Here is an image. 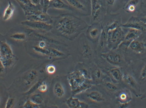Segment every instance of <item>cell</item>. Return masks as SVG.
Returning a JSON list of instances; mask_svg holds the SVG:
<instances>
[{
    "mask_svg": "<svg viewBox=\"0 0 146 108\" xmlns=\"http://www.w3.org/2000/svg\"><path fill=\"white\" fill-rule=\"evenodd\" d=\"M103 11L101 0H91V19L93 24L101 21L104 14Z\"/></svg>",
    "mask_w": 146,
    "mask_h": 108,
    "instance_id": "9",
    "label": "cell"
},
{
    "mask_svg": "<svg viewBox=\"0 0 146 108\" xmlns=\"http://www.w3.org/2000/svg\"><path fill=\"white\" fill-rule=\"evenodd\" d=\"M54 94L58 98H62L65 95V90L62 84L57 82L53 87Z\"/></svg>",
    "mask_w": 146,
    "mask_h": 108,
    "instance_id": "29",
    "label": "cell"
},
{
    "mask_svg": "<svg viewBox=\"0 0 146 108\" xmlns=\"http://www.w3.org/2000/svg\"><path fill=\"white\" fill-rule=\"evenodd\" d=\"M106 49L108 50V48L107 33L106 30L102 27V30L100 35V38L98 41L97 51L99 52V54H100L107 52L106 50Z\"/></svg>",
    "mask_w": 146,
    "mask_h": 108,
    "instance_id": "21",
    "label": "cell"
},
{
    "mask_svg": "<svg viewBox=\"0 0 146 108\" xmlns=\"http://www.w3.org/2000/svg\"><path fill=\"white\" fill-rule=\"evenodd\" d=\"M100 55L112 66L123 68L129 65L125 57L124 52L119 48L100 53Z\"/></svg>",
    "mask_w": 146,
    "mask_h": 108,
    "instance_id": "4",
    "label": "cell"
},
{
    "mask_svg": "<svg viewBox=\"0 0 146 108\" xmlns=\"http://www.w3.org/2000/svg\"><path fill=\"white\" fill-rule=\"evenodd\" d=\"M0 54L1 56L14 54L11 46L5 41L0 42Z\"/></svg>",
    "mask_w": 146,
    "mask_h": 108,
    "instance_id": "30",
    "label": "cell"
},
{
    "mask_svg": "<svg viewBox=\"0 0 146 108\" xmlns=\"http://www.w3.org/2000/svg\"><path fill=\"white\" fill-rule=\"evenodd\" d=\"M15 103H16V101H15V99H14V98H9L8 100L7 101V102L6 103L5 108H13L14 107V105H15Z\"/></svg>",
    "mask_w": 146,
    "mask_h": 108,
    "instance_id": "36",
    "label": "cell"
},
{
    "mask_svg": "<svg viewBox=\"0 0 146 108\" xmlns=\"http://www.w3.org/2000/svg\"><path fill=\"white\" fill-rule=\"evenodd\" d=\"M16 58V57L14 54L1 56V62L5 67H9L14 63Z\"/></svg>",
    "mask_w": 146,
    "mask_h": 108,
    "instance_id": "28",
    "label": "cell"
},
{
    "mask_svg": "<svg viewBox=\"0 0 146 108\" xmlns=\"http://www.w3.org/2000/svg\"><path fill=\"white\" fill-rule=\"evenodd\" d=\"M48 1H49V2H51V1H53V0H48Z\"/></svg>",
    "mask_w": 146,
    "mask_h": 108,
    "instance_id": "45",
    "label": "cell"
},
{
    "mask_svg": "<svg viewBox=\"0 0 146 108\" xmlns=\"http://www.w3.org/2000/svg\"><path fill=\"white\" fill-rule=\"evenodd\" d=\"M38 90H39L40 92H46L48 90V85L46 84V82L42 81L40 84L39 85V87H38Z\"/></svg>",
    "mask_w": 146,
    "mask_h": 108,
    "instance_id": "37",
    "label": "cell"
},
{
    "mask_svg": "<svg viewBox=\"0 0 146 108\" xmlns=\"http://www.w3.org/2000/svg\"><path fill=\"white\" fill-rule=\"evenodd\" d=\"M5 67L3 66L2 62L0 61V73H2L4 71L5 69Z\"/></svg>",
    "mask_w": 146,
    "mask_h": 108,
    "instance_id": "43",
    "label": "cell"
},
{
    "mask_svg": "<svg viewBox=\"0 0 146 108\" xmlns=\"http://www.w3.org/2000/svg\"><path fill=\"white\" fill-rule=\"evenodd\" d=\"M49 7L69 11H72L73 9L65 0H53L50 3Z\"/></svg>",
    "mask_w": 146,
    "mask_h": 108,
    "instance_id": "23",
    "label": "cell"
},
{
    "mask_svg": "<svg viewBox=\"0 0 146 108\" xmlns=\"http://www.w3.org/2000/svg\"><path fill=\"white\" fill-rule=\"evenodd\" d=\"M42 81H43V80L38 81L37 83H36L35 84H34L32 87H31L30 89L27 92L25 93V95H31L33 93H34V92H35L37 89H38L39 85L41 83Z\"/></svg>",
    "mask_w": 146,
    "mask_h": 108,
    "instance_id": "34",
    "label": "cell"
},
{
    "mask_svg": "<svg viewBox=\"0 0 146 108\" xmlns=\"http://www.w3.org/2000/svg\"><path fill=\"white\" fill-rule=\"evenodd\" d=\"M46 71L48 73H49L50 75L53 74L56 71V67L54 65H48L46 68Z\"/></svg>",
    "mask_w": 146,
    "mask_h": 108,
    "instance_id": "38",
    "label": "cell"
},
{
    "mask_svg": "<svg viewBox=\"0 0 146 108\" xmlns=\"http://www.w3.org/2000/svg\"><path fill=\"white\" fill-rule=\"evenodd\" d=\"M0 103H1V99H0Z\"/></svg>",
    "mask_w": 146,
    "mask_h": 108,
    "instance_id": "48",
    "label": "cell"
},
{
    "mask_svg": "<svg viewBox=\"0 0 146 108\" xmlns=\"http://www.w3.org/2000/svg\"><path fill=\"white\" fill-rule=\"evenodd\" d=\"M138 17L144 24H146V13L144 15H139Z\"/></svg>",
    "mask_w": 146,
    "mask_h": 108,
    "instance_id": "41",
    "label": "cell"
},
{
    "mask_svg": "<svg viewBox=\"0 0 146 108\" xmlns=\"http://www.w3.org/2000/svg\"><path fill=\"white\" fill-rule=\"evenodd\" d=\"M108 37V48L109 50L119 48L125 39V31L121 25L106 31Z\"/></svg>",
    "mask_w": 146,
    "mask_h": 108,
    "instance_id": "6",
    "label": "cell"
},
{
    "mask_svg": "<svg viewBox=\"0 0 146 108\" xmlns=\"http://www.w3.org/2000/svg\"><path fill=\"white\" fill-rule=\"evenodd\" d=\"M136 105L135 101L133 99L130 102L126 103H118L117 104L116 107V108H131L134 107Z\"/></svg>",
    "mask_w": 146,
    "mask_h": 108,
    "instance_id": "33",
    "label": "cell"
},
{
    "mask_svg": "<svg viewBox=\"0 0 146 108\" xmlns=\"http://www.w3.org/2000/svg\"><path fill=\"white\" fill-rule=\"evenodd\" d=\"M66 104L69 108H88L89 106L86 103L73 97H71L67 99L66 101Z\"/></svg>",
    "mask_w": 146,
    "mask_h": 108,
    "instance_id": "22",
    "label": "cell"
},
{
    "mask_svg": "<svg viewBox=\"0 0 146 108\" xmlns=\"http://www.w3.org/2000/svg\"><path fill=\"white\" fill-rule=\"evenodd\" d=\"M11 38L15 41H25L27 38V36L23 33H16L11 35Z\"/></svg>",
    "mask_w": 146,
    "mask_h": 108,
    "instance_id": "32",
    "label": "cell"
},
{
    "mask_svg": "<svg viewBox=\"0 0 146 108\" xmlns=\"http://www.w3.org/2000/svg\"><path fill=\"white\" fill-rule=\"evenodd\" d=\"M91 73L93 81L97 85L102 84L104 81L110 78L103 69L97 66L93 67Z\"/></svg>",
    "mask_w": 146,
    "mask_h": 108,
    "instance_id": "16",
    "label": "cell"
},
{
    "mask_svg": "<svg viewBox=\"0 0 146 108\" xmlns=\"http://www.w3.org/2000/svg\"><path fill=\"white\" fill-rule=\"evenodd\" d=\"M143 0H128L123 9L127 13H133L138 11L142 6Z\"/></svg>",
    "mask_w": 146,
    "mask_h": 108,
    "instance_id": "20",
    "label": "cell"
},
{
    "mask_svg": "<svg viewBox=\"0 0 146 108\" xmlns=\"http://www.w3.org/2000/svg\"><path fill=\"white\" fill-rule=\"evenodd\" d=\"M118 103H126L132 100V92L125 87H122L114 95Z\"/></svg>",
    "mask_w": 146,
    "mask_h": 108,
    "instance_id": "13",
    "label": "cell"
},
{
    "mask_svg": "<svg viewBox=\"0 0 146 108\" xmlns=\"http://www.w3.org/2000/svg\"><path fill=\"white\" fill-rule=\"evenodd\" d=\"M22 25L27 27L32 28L35 30H41L44 31H50L53 29L51 25L42 22L34 21V20H27L21 22Z\"/></svg>",
    "mask_w": 146,
    "mask_h": 108,
    "instance_id": "12",
    "label": "cell"
},
{
    "mask_svg": "<svg viewBox=\"0 0 146 108\" xmlns=\"http://www.w3.org/2000/svg\"><path fill=\"white\" fill-rule=\"evenodd\" d=\"M107 70L105 71L108 77L110 78L111 80L113 81L116 83L121 84L122 81L123 77V71L121 68L113 66L112 67L106 68L103 71Z\"/></svg>",
    "mask_w": 146,
    "mask_h": 108,
    "instance_id": "10",
    "label": "cell"
},
{
    "mask_svg": "<svg viewBox=\"0 0 146 108\" xmlns=\"http://www.w3.org/2000/svg\"><path fill=\"white\" fill-rule=\"evenodd\" d=\"M1 55L0 54V61H1Z\"/></svg>",
    "mask_w": 146,
    "mask_h": 108,
    "instance_id": "46",
    "label": "cell"
},
{
    "mask_svg": "<svg viewBox=\"0 0 146 108\" xmlns=\"http://www.w3.org/2000/svg\"><path fill=\"white\" fill-rule=\"evenodd\" d=\"M117 0H105L106 5L109 8L113 7L116 3Z\"/></svg>",
    "mask_w": 146,
    "mask_h": 108,
    "instance_id": "39",
    "label": "cell"
},
{
    "mask_svg": "<svg viewBox=\"0 0 146 108\" xmlns=\"http://www.w3.org/2000/svg\"><path fill=\"white\" fill-rule=\"evenodd\" d=\"M54 27L58 35L72 41L88 27V25L78 17L65 14L57 17Z\"/></svg>",
    "mask_w": 146,
    "mask_h": 108,
    "instance_id": "1",
    "label": "cell"
},
{
    "mask_svg": "<svg viewBox=\"0 0 146 108\" xmlns=\"http://www.w3.org/2000/svg\"><path fill=\"white\" fill-rule=\"evenodd\" d=\"M69 5L76 10L81 11H86V6L80 0H65Z\"/></svg>",
    "mask_w": 146,
    "mask_h": 108,
    "instance_id": "25",
    "label": "cell"
},
{
    "mask_svg": "<svg viewBox=\"0 0 146 108\" xmlns=\"http://www.w3.org/2000/svg\"><path fill=\"white\" fill-rule=\"evenodd\" d=\"M133 73L141 84L146 82V60L132 63L130 64Z\"/></svg>",
    "mask_w": 146,
    "mask_h": 108,
    "instance_id": "7",
    "label": "cell"
},
{
    "mask_svg": "<svg viewBox=\"0 0 146 108\" xmlns=\"http://www.w3.org/2000/svg\"><path fill=\"white\" fill-rule=\"evenodd\" d=\"M30 100L38 105H40L43 103V98L40 94L36 93L30 97Z\"/></svg>",
    "mask_w": 146,
    "mask_h": 108,
    "instance_id": "31",
    "label": "cell"
},
{
    "mask_svg": "<svg viewBox=\"0 0 146 108\" xmlns=\"http://www.w3.org/2000/svg\"><path fill=\"white\" fill-rule=\"evenodd\" d=\"M38 73L37 70L32 69L27 71L24 77L25 84L26 85H30L34 82L38 77Z\"/></svg>",
    "mask_w": 146,
    "mask_h": 108,
    "instance_id": "24",
    "label": "cell"
},
{
    "mask_svg": "<svg viewBox=\"0 0 146 108\" xmlns=\"http://www.w3.org/2000/svg\"><path fill=\"white\" fill-rule=\"evenodd\" d=\"M38 46L40 48H44L46 47V42L45 41H39V43H38Z\"/></svg>",
    "mask_w": 146,
    "mask_h": 108,
    "instance_id": "42",
    "label": "cell"
},
{
    "mask_svg": "<svg viewBox=\"0 0 146 108\" xmlns=\"http://www.w3.org/2000/svg\"><path fill=\"white\" fill-rule=\"evenodd\" d=\"M124 28H132L141 31L143 32H146L145 24L141 21L138 17L132 16L125 23L121 25Z\"/></svg>",
    "mask_w": 146,
    "mask_h": 108,
    "instance_id": "14",
    "label": "cell"
},
{
    "mask_svg": "<svg viewBox=\"0 0 146 108\" xmlns=\"http://www.w3.org/2000/svg\"><path fill=\"white\" fill-rule=\"evenodd\" d=\"M43 0H30V2L32 5L34 6L39 5H42Z\"/></svg>",
    "mask_w": 146,
    "mask_h": 108,
    "instance_id": "40",
    "label": "cell"
},
{
    "mask_svg": "<svg viewBox=\"0 0 146 108\" xmlns=\"http://www.w3.org/2000/svg\"><path fill=\"white\" fill-rule=\"evenodd\" d=\"M86 96L89 100L96 103H107L110 101V99L107 97L106 93L98 89L92 91L87 93Z\"/></svg>",
    "mask_w": 146,
    "mask_h": 108,
    "instance_id": "11",
    "label": "cell"
},
{
    "mask_svg": "<svg viewBox=\"0 0 146 108\" xmlns=\"http://www.w3.org/2000/svg\"><path fill=\"white\" fill-rule=\"evenodd\" d=\"M80 53L82 57L86 61H91L94 55V51L88 41H84L82 43Z\"/></svg>",
    "mask_w": 146,
    "mask_h": 108,
    "instance_id": "17",
    "label": "cell"
},
{
    "mask_svg": "<svg viewBox=\"0 0 146 108\" xmlns=\"http://www.w3.org/2000/svg\"><path fill=\"white\" fill-rule=\"evenodd\" d=\"M15 6L11 2H8V6L6 8L3 14V19L4 21H7L11 19L15 11Z\"/></svg>",
    "mask_w": 146,
    "mask_h": 108,
    "instance_id": "27",
    "label": "cell"
},
{
    "mask_svg": "<svg viewBox=\"0 0 146 108\" xmlns=\"http://www.w3.org/2000/svg\"><path fill=\"white\" fill-rule=\"evenodd\" d=\"M122 69L123 71L122 83L124 87L130 89L136 97H140L142 94L141 93V84L137 81L133 72L132 73H130L125 68H123Z\"/></svg>",
    "mask_w": 146,
    "mask_h": 108,
    "instance_id": "5",
    "label": "cell"
},
{
    "mask_svg": "<svg viewBox=\"0 0 146 108\" xmlns=\"http://www.w3.org/2000/svg\"><path fill=\"white\" fill-rule=\"evenodd\" d=\"M29 20L42 22L48 24L52 25L53 23V19L51 17L44 12L37 11L34 14L29 15Z\"/></svg>",
    "mask_w": 146,
    "mask_h": 108,
    "instance_id": "18",
    "label": "cell"
},
{
    "mask_svg": "<svg viewBox=\"0 0 146 108\" xmlns=\"http://www.w3.org/2000/svg\"><path fill=\"white\" fill-rule=\"evenodd\" d=\"M103 88L106 91L107 94L111 95H115L122 87L120 84L116 83L111 81L110 78L108 79L102 83Z\"/></svg>",
    "mask_w": 146,
    "mask_h": 108,
    "instance_id": "19",
    "label": "cell"
},
{
    "mask_svg": "<svg viewBox=\"0 0 146 108\" xmlns=\"http://www.w3.org/2000/svg\"><path fill=\"white\" fill-rule=\"evenodd\" d=\"M145 27H146V24H145Z\"/></svg>",
    "mask_w": 146,
    "mask_h": 108,
    "instance_id": "47",
    "label": "cell"
},
{
    "mask_svg": "<svg viewBox=\"0 0 146 108\" xmlns=\"http://www.w3.org/2000/svg\"><path fill=\"white\" fill-rule=\"evenodd\" d=\"M146 98V92H145L143 94H142L141 95V97H140V99L141 100H143V99H145Z\"/></svg>",
    "mask_w": 146,
    "mask_h": 108,
    "instance_id": "44",
    "label": "cell"
},
{
    "mask_svg": "<svg viewBox=\"0 0 146 108\" xmlns=\"http://www.w3.org/2000/svg\"><path fill=\"white\" fill-rule=\"evenodd\" d=\"M125 29L126 30V31H125V39L119 47V48L121 49L122 51H125L132 41H134L136 38H138L143 33L141 30H137L135 29H132V28H125Z\"/></svg>",
    "mask_w": 146,
    "mask_h": 108,
    "instance_id": "8",
    "label": "cell"
},
{
    "mask_svg": "<svg viewBox=\"0 0 146 108\" xmlns=\"http://www.w3.org/2000/svg\"><path fill=\"white\" fill-rule=\"evenodd\" d=\"M23 108H40V105H38L36 103H35L32 101L31 100H28L26 101V103H25V105H23Z\"/></svg>",
    "mask_w": 146,
    "mask_h": 108,
    "instance_id": "35",
    "label": "cell"
},
{
    "mask_svg": "<svg viewBox=\"0 0 146 108\" xmlns=\"http://www.w3.org/2000/svg\"><path fill=\"white\" fill-rule=\"evenodd\" d=\"M123 51L129 65L132 63L146 60V33H143Z\"/></svg>",
    "mask_w": 146,
    "mask_h": 108,
    "instance_id": "2",
    "label": "cell"
},
{
    "mask_svg": "<svg viewBox=\"0 0 146 108\" xmlns=\"http://www.w3.org/2000/svg\"><path fill=\"white\" fill-rule=\"evenodd\" d=\"M102 30V24H100L99 23H94L89 27L87 31V35L89 39L94 43L98 42L100 38Z\"/></svg>",
    "mask_w": 146,
    "mask_h": 108,
    "instance_id": "15",
    "label": "cell"
},
{
    "mask_svg": "<svg viewBox=\"0 0 146 108\" xmlns=\"http://www.w3.org/2000/svg\"><path fill=\"white\" fill-rule=\"evenodd\" d=\"M47 50V57H54V58H60L66 56V54L59 50L52 48L50 47H46Z\"/></svg>",
    "mask_w": 146,
    "mask_h": 108,
    "instance_id": "26",
    "label": "cell"
},
{
    "mask_svg": "<svg viewBox=\"0 0 146 108\" xmlns=\"http://www.w3.org/2000/svg\"><path fill=\"white\" fill-rule=\"evenodd\" d=\"M68 81L70 89L74 95L78 94L92 87L95 83L87 78L80 68L68 74Z\"/></svg>",
    "mask_w": 146,
    "mask_h": 108,
    "instance_id": "3",
    "label": "cell"
}]
</instances>
